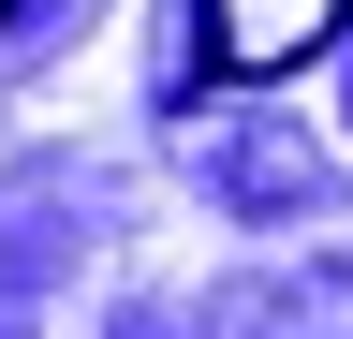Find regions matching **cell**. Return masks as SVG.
<instances>
[{"label": "cell", "instance_id": "6da1fadb", "mask_svg": "<svg viewBox=\"0 0 353 339\" xmlns=\"http://www.w3.org/2000/svg\"><path fill=\"white\" fill-rule=\"evenodd\" d=\"M339 15L353 0H206V74H294L309 45H339Z\"/></svg>", "mask_w": 353, "mask_h": 339}, {"label": "cell", "instance_id": "7a4b0ae2", "mask_svg": "<svg viewBox=\"0 0 353 339\" xmlns=\"http://www.w3.org/2000/svg\"><path fill=\"white\" fill-rule=\"evenodd\" d=\"M0 15H15V0H0Z\"/></svg>", "mask_w": 353, "mask_h": 339}]
</instances>
